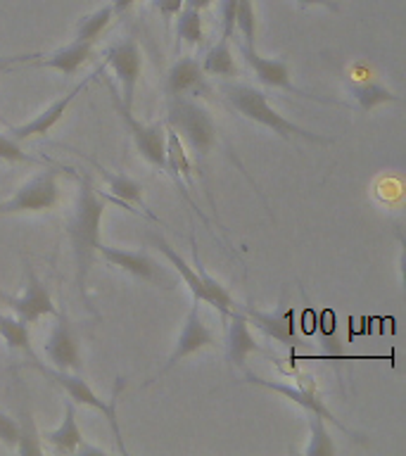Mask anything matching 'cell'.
I'll list each match as a JSON object with an SVG mask.
<instances>
[{
  "instance_id": "6da1fadb",
  "label": "cell",
  "mask_w": 406,
  "mask_h": 456,
  "mask_svg": "<svg viewBox=\"0 0 406 456\" xmlns=\"http://www.w3.org/2000/svg\"><path fill=\"white\" fill-rule=\"evenodd\" d=\"M105 209L107 200L100 198L95 188L85 178H78L77 202H74V212H71V219L67 224V235H69L71 255H74L78 295L84 297V305L88 309H91V299H88V273H91L93 262L98 256L100 226H102Z\"/></svg>"
},
{
  "instance_id": "7a4b0ae2",
  "label": "cell",
  "mask_w": 406,
  "mask_h": 456,
  "mask_svg": "<svg viewBox=\"0 0 406 456\" xmlns=\"http://www.w3.org/2000/svg\"><path fill=\"white\" fill-rule=\"evenodd\" d=\"M223 93H226V100L231 102L235 112L242 114L245 119L255 121L259 126L269 128L276 135L285 138V141H295V138H304L309 142H316V145H330L333 138H328V135L313 134L309 128H302L295 121L285 119L283 114L276 112L273 107H271L269 98L264 95L262 91H256L252 86L245 84H231L223 86Z\"/></svg>"
},
{
  "instance_id": "3957f363",
  "label": "cell",
  "mask_w": 406,
  "mask_h": 456,
  "mask_svg": "<svg viewBox=\"0 0 406 456\" xmlns=\"http://www.w3.org/2000/svg\"><path fill=\"white\" fill-rule=\"evenodd\" d=\"M166 119H169V126L181 135L183 145L191 148L199 171L205 169L207 157L212 155L216 141H219V131H216L212 114L188 95H176V98H171Z\"/></svg>"
},
{
  "instance_id": "277c9868",
  "label": "cell",
  "mask_w": 406,
  "mask_h": 456,
  "mask_svg": "<svg viewBox=\"0 0 406 456\" xmlns=\"http://www.w3.org/2000/svg\"><path fill=\"white\" fill-rule=\"evenodd\" d=\"M27 363L31 366V369L38 370V373H43L45 378H50V380H53L57 387H62L71 402H77V404L88 406V409H95L98 413H102V416L107 419V423H110V428H112V435H114V442H117V447H119L121 454H126L124 437H121L119 419H117V402H119V392H121V387H124V378H117V385H114L112 397H110V402H105V399L95 395V390H93L91 385L85 383L84 378L74 376L71 370H57V369H53V366H45V363H43L38 356L28 359Z\"/></svg>"
},
{
  "instance_id": "5b68a950",
  "label": "cell",
  "mask_w": 406,
  "mask_h": 456,
  "mask_svg": "<svg viewBox=\"0 0 406 456\" xmlns=\"http://www.w3.org/2000/svg\"><path fill=\"white\" fill-rule=\"evenodd\" d=\"M57 202H60V171L48 167L0 202V216L53 212Z\"/></svg>"
},
{
  "instance_id": "8992f818",
  "label": "cell",
  "mask_w": 406,
  "mask_h": 456,
  "mask_svg": "<svg viewBox=\"0 0 406 456\" xmlns=\"http://www.w3.org/2000/svg\"><path fill=\"white\" fill-rule=\"evenodd\" d=\"M107 91H110V98L114 102V110L119 114L121 124L126 126V131L134 138L135 148L141 152V157L150 167H155L162 174H166V126L162 121H155V124H141L135 119L134 112L128 110L119 98V88L107 81Z\"/></svg>"
},
{
  "instance_id": "52a82bcc",
  "label": "cell",
  "mask_w": 406,
  "mask_h": 456,
  "mask_svg": "<svg viewBox=\"0 0 406 456\" xmlns=\"http://www.w3.org/2000/svg\"><path fill=\"white\" fill-rule=\"evenodd\" d=\"M299 378H302V380H299L302 385H290V383H278V380H266V378H259L255 376V373H248V376H245V383L259 385V387H266V390L271 392H278V395H283L285 399H290V402H295L297 406H302L306 413H319L321 419L330 420L337 430H342V433L349 435V437L361 440L352 428L345 426L340 419H335L333 411L323 404V399L316 395V383H313V378H312V383H309V376H299Z\"/></svg>"
},
{
  "instance_id": "ba28073f",
  "label": "cell",
  "mask_w": 406,
  "mask_h": 456,
  "mask_svg": "<svg viewBox=\"0 0 406 456\" xmlns=\"http://www.w3.org/2000/svg\"><path fill=\"white\" fill-rule=\"evenodd\" d=\"M24 266H27V285L20 295H0V299L5 302L12 314L20 321H24L27 326L31 323H38L43 316H55L57 306L50 297V290L45 288L38 273L34 271V266L28 264V259H24Z\"/></svg>"
},
{
  "instance_id": "9c48e42d",
  "label": "cell",
  "mask_w": 406,
  "mask_h": 456,
  "mask_svg": "<svg viewBox=\"0 0 406 456\" xmlns=\"http://www.w3.org/2000/svg\"><path fill=\"white\" fill-rule=\"evenodd\" d=\"M105 67L114 71V77L119 81V98L121 102L134 110V98L138 81L142 74V53L134 38H124V41L110 45L105 53Z\"/></svg>"
},
{
  "instance_id": "30bf717a",
  "label": "cell",
  "mask_w": 406,
  "mask_h": 456,
  "mask_svg": "<svg viewBox=\"0 0 406 456\" xmlns=\"http://www.w3.org/2000/svg\"><path fill=\"white\" fill-rule=\"evenodd\" d=\"M98 256H102L110 266L114 269H121L131 273L138 281H145L150 285H157V288H166L171 290L174 288V281H171L162 269H159V264L148 255V252H141V249H121V248H112V245H105V242L100 240L98 245Z\"/></svg>"
},
{
  "instance_id": "8fae6325",
  "label": "cell",
  "mask_w": 406,
  "mask_h": 456,
  "mask_svg": "<svg viewBox=\"0 0 406 456\" xmlns=\"http://www.w3.org/2000/svg\"><path fill=\"white\" fill-rule=\"evenodd\" d=\"M45 354L50 359V366L57 370H71L78 373L84 366L81 356V338H78L77 326L71 323L64 312H55V326L50 330L48 342H45Z\"/></svg>"
},
{
  "instance_id": "7c38bea8",
  "label": "cell",
  "mask_w": 406,
  "mask_h": 456,
  "mask_svg": "<svg viewBox=\"0 0 406 456\" xmlns=\"http://www.w3.org/2000/svg\"><path fill=\"white\" fill-rule=\"evenodd\" d=\"M216 345V340H214V333L207 328V323L202 321V314H199V302H192L191 312H188V316H185L183 321V328H181V335H178L176 340V347H174V352H171V356L166 359V363H164L162 369H159V373H157L152 380H148L145 385H152L157 383L159 378H164L166 373H169L174 366H178V363L183 362V359H188V356L198 354V352H202V349L207 347H214Z\"/></svg>"
},
{
  "instance_id": "4fadbf2b",
  "label": "cell",
  "mask_w": 406,
  "mask_h": 456,
  "mask_svg": "<svg viewBox=\"0 0 406 456\" xmlns=\"http://www.w3.org/2000/svg\"><path fill=\"white\" fill-rule=\"evenodd\" d=\"M240 55L245 57V62L249 64V69L255 71V77L262 81L264 86H271V88H280V91H288L292 95H299V98L306 100H316V102H323V105H340L337 100H326L319 98V95H312V93L302 91L297 86L292 84V74H290V64L285 60H271V57H262L255 50V45H245L240 43Z\"/></svg>"
},
{
  "instance_id": "5bb4252c",
  "label": "cell",
  "mask_w": 406,
  "mask_h": 456,
  "mask_svg": "<svg viewBox=\"0 0 406 456\" xmlns=\"http://www.w3.org/2000/svg\"><path fill=\"white\" fill-rule=\"evenodd\" d=\"M102 67H105V64H102ZM102 67H100V69H102ZM100 69L95 71V74H91V77H85L84 81H78V84L74 86L71 91L64 93L62 98L53 100V102H50V105L45 107V110H43L41 114H36V117L31 121H27V124H20V126L10 128V135H12L14 141L24 142V141H28V138H36V135L50 134L57 121L62 119L64 114H67V110H69L71 102L77 100L78 93H84L85 88L91 86V81H95V77H98V74H100Z\"/></svg>"
},
{
  "instance_id": "9a60e30c",
  "label": "cell",
  "mask_w": 406,
  "mask_h": 456,
  "mask_svg": "<svg viewBox=\"0 0 406 456\" xmlns=\"http://www.w3.org/2000/svg\"><path fill=\"white\" fill-rule=\"evenodd\" d=\"M235 309L262 330L266 338L280 342L285 347H295L297 345V335H295V312L290 306H278L273 312H262V309H252L248 305H238Z\"/></svg>"
},
{
  "instance_id": "2e32d148",
  "label": "cell",
  "mask_w": 406,
  "mask_h": 456,
  "mask_svg": "<svg viewBox=\"0 0 406 456\" xmlns=\"http://www.w3.org/2000/svg\"><path fill=\"white\" fill-rule=\"evenodd\" d=\"M41 440L45 444L55 449L57 454H78V452H100V449H91L85 444V437L81 433V428L77 423V411H74V402L67 399L64 402V420L55 430H45L41 433Z\"/></svg>"
},
{
  "instance_id": "e0dca14e",
  "label": "cell",
  "mask_w": 406,
  "mask_h": 456,
  "mask_svg": "<svg viewBox=\"0 0 406 456\" xmlns=\"http://www.w3.org/2000/svg\"><path fill=\"white\" fill-rule=\"evenodd\" d=\"M207 91H209L207 74L195 57H181V60L171 64L169 74H166V95L169 98H176V95H205Z\"/></svg>"
},
{
  "instance_id": "ac0fdd59",
  "label": "cell",
  "mask_w": 406,
  "mask_h": 456,
  "mask_svg": "<svg viewBox=\"0 0 406 456\" xmlns=\"http://www.w3.org/2000/svg\"><path fill=\"white\" fill-rule=\"evenodd\" d=\"M228 330H226V352H228V362L233 369H242L248 356L252 352H262V347L255 342V335L249 333V321L242 316L238 309H235L228 319Z\"/></svg>"
},
{
  "instance_id": "d6986e66",
  "label": "cell",
  "mask_w": 406,
  "mask_h": 456,
  "mask_svg": "<svg viewBox=\"0 0 406 456\" xmlns=\"http://www.w3.org/2000/svg\"><path fill=\"white\" fill-rule=\"evenodd\" d=\"M78 155L84 157V159H88V162H91L93 167L98 169L100 178L105 181L107 188L112 191L114 198L119 200V202H128V205H141L142 212L148 214L150 219H155V214L150 212L148 205H145V200H142V185L138 183V181H134V178L126 176V174H114V171L105 169V167H102L98 159H93V157L84 155V152H78Z\"/></svg>"
},
{
  "instance_id": "ffe728a7",
  "label": "cell",
  "mask_w": 406,
  "mask_h": 456,
  "mask_svg": "<svg viewBox=\"0 0 406 456\" xmlns=\"http://www.w3.org/2000/svg\"><path fill=\"white\" fill-rule=\"evenodd\" d=\"M93 57V43L85 41H74L64 48L50 53V55H43V60H38V67H48V69H55L64 77H74L81 67H84L88 60Z\"/></svg>"
},
{
  "instance_id": "44dd1931",
  "label": "cell",
  "mask_w": 406,
  "mask_h": 456,
  "mask_svg": "<svg viewBox=\"0 0 406 456\" xmlns=\"http://www.w3.org/2000/svg\"><path fill=\"white\" fill-rule=\"evenodd\" d=\"M347 91L359 102L363 112H370L385 102H402L397 93H392L387 86L376 81V78H349Z\"/></svg>"
},
{
  "instance_id": "7402d4cb",
  "label": "cell",
  "mask_w": 406,
  "mask_h": 456,
  "mask_svg": "<svg viewBox=\"0 0 406 456\" xmlns=\"http://www.w3.org/2000/svg\"><path fill=\"white\" fill-rule=\"evenodd\" d=\"M152 242H155V248L162 252L166 259H169L174 266H176V271L181 273V281H183L185 285H188V290H191L192 295V302H199V305H205V288H202V281H199V273L195 266H191V264L185 262L183 256L178 255L176 249L171 248L169 242L164 240V238H159V235H152Z\"/></svg>"
},
{
  "instance_id": "603a6c76",
  "label": "cell",
  "mask_w": 406,
  "mask_h": 456,
  "mask_svg": "<svg viewBox=\"0 0 406 456\" xmlns=\"http://www.w3.org/2000/svg\"><path fill=\"white\" fill-rule=\"evenodd\" d=\"M0 338L5 340L10 352H21L27 359H34L36 356L34 347H31L28 326L24 321L17 319V316H7V314L0 312Z\"/></svg>"
},
{
  "instance_id": "cb8c5ba5",
  "label": "cell",
  "mask_w": 406,
  "mask_h": 456,
  "mask_svg": "<svg viewBox=\"0 0 406 456\" xmlns=\"http://www.w3.org/2000/svg\"><path fill=\"white\" fill-rule=\"evenodd\" d=\"M199 64H202V69H205V74H209V77L231 78L235 77V71H238L233 53H231V41H228V38H221L216 45H212V48L207 50L205 60Z\"/></svg>"
},
{
  "instance_id": "d4e9b609",
  "label": "cell",
  "mask_w": 406,
  "mask_h": 456,
  "mask_svg": "<svg viewBox=\"0 0 406 456\" xmlns=\"http://www.w3.org/2000/svg\"><path fill=\"white\" fill-rule=\"evenodd\" d=\"M112 20H114L112 5L98 7V10H93L91 14H85V17L78 20L77 36H74V38H77V41H85L95 45V41H98L100 36H102V31L112 24Z\"/></svg>"
},
{
  "instance_id": "484cf974",
  "label": "cell",
  "mask_w": 406,
  "mask_h": 456,
  "mask_svg": "<svg viewBox=\"0 0 406 456\" xmlns=\"http://www.w3.org/2000/svg\"><path fill=\"white\" fill-rule=\"evenodd\" d=\"M176 38L178 43H188L198 48L205 41V27H202V12L185 7L176 14Z\"/></svg>"
},
{
  "instance_id": "4316f807",
  "label": "cell",
  "mask_w": 406,
  "mask_h": 456,
  "mask_svg": "<svg viewBox=\"0 0 406 456\" xmlns=\"http://www.w3.org/2000/svg\"><path fill=\"white\" fill-rule=\"evenodd\" d=\"M309 430H312V440L309 447L304 449L306 456H333L335 444L330 433L326 430V419H321L319 413H309Z\"/></svg>"
},
{
  "instance_id": "83f0119b",
  "label": "cell",
  "mask_w": 406,
  "mask_h": 456,
  "mask_svg": "<svg viewBox=\"0 0 406 456\" xmlns=\"http://www.w3.org/2000/svg\"><path fill=\"white\" fill-rule=\"evenodd\" d=\"M235 28L240 31L245 45H255L256 38V14H255V0H238V10H235Z\"/></svg>"
},
{
  "instance_id": "f1b7e54d",
  "label": "cell",
  "mask_w": 406,
  "mask_h": 456,
  "mask_svg": "<svg viewBox=\"0 0 406 456\" xmlns=\"http://www.w3.org/2000/svg\"><path fill=\"white\" fill-rule=\"evenodd\" d=\"M0 162L7 164H34L36 159L21 150V142L14 141L10 134H0Z\"/></svg>"
},
{
  "instance_id": "f546056e",
  "label": "cell",
  "mask_w": 406,
  "mask_h": 456,
  "mask_svg": "<svg viewBox=\"0 0 406 456\" xmlns=\"http://www.w3.org/2000/svg\"><path fill=\"white\" fill-rule=\"evenodd\" d=\"M0 442L7 449H17V442H20V423L5 411H0Z\"/></svg>"
},
{
  "instance_id": "4dcf8cb0",
  "label": "cell",
  "mask_w": 406,
  "mask_h": 456,
  "mask_svg": "<svg viewBox=\"0 0 406 456\" xmlns=\"http://www.w3.org/2000/svg\"><path fill=\"white\" fill-rule=\"evenodd\" d=\"M235 10L238 0H221V38H233L235 34Z\"/></svg>"
},
{
  "instance_id": "1f68e13d",
  "label": "cell",
  "mask_w": 406,
  "mask_h": 456,
  "mask_svg": "<svg viewBox=\"0 0 406 456\" xmlns=\"http://www.w3.org/2000/svg\"><path fill=\"white\" fill-rule=\"evenodd\" d=\"M152 3H155V7L159 10L166 24L183 10V0H152Z\"/></svg>"
},
{
  "instance_id": "d6a6232c",
  "label": "cell",
  "mask_w": 406,
  "mask_h": 456,
  "mask_svg": "<svg viewBox=\"0 0 406 456\" xmlns=\"http://www.w3.org/2000/svg\"><path fill=\"white\" fill-rule=\"evenodd\" d=\"M299 7H313V5H321L330 10V12H340V5L335 3V0H297Z\"/></svg>"
},
{
  "instance_id": "836d02e7",
  "label": "cell",
  "mask_w": 406,
  "mask_h": 456,
  "mask_svg": "<svg viewBox=\"0 0 406 456\" xmlns=\"http://www.w3.org/2000/svg\"><path fill=\"white\" fill-rule=\"evenodd\" d=\"M34 57H41V53H28V55H14V57H0V64H20L28 62Z\"/></svg>"
},
{
  "instance_id": "e575fe53",
  "label": "cell",
  "mask_w": 406,
  "mask_h": 456,
  "mask_svg": "<svg viewBox=\"0 0 406 456\" xmlns=\"http://www.w3.org/2000/svg\"><path fill=\"white\" fill-rule=\"evenodd\" d=\"M134 3H138V0H110V5H112L114 14H121V12H126L128 7L134 5Z\"/></svg>"
},
{
  "instance_id": "d590c367",
  "label": "cell",
  "mask_w": 406,
  "mask_h": 456,
  "mask_svg": "<svg viewBox=\"0 0 406 456\" xmlns=\"http://www.w3.org/2000/svg\"><path fill=\"white\" fill-rule=\"evenodd\" d=\"M212 3L214 0H183L185 7H192V10H199V12H202L205 7L212 5Z\"/></svg>"
},
{
  "instance_id": "8d00e7d4",
  "label": "cell",
  "mask_w": 406,
  "mask_h": 456,
  "mask_svg": "<svg viewBox=\"0 0 406 456\" xmlns=\"http://www.w3.org/2000/svg\"><path fill=\"white\" fill-rule=\"evenodd\" d=\"M10 67H12V64H0V74H3V71L10 69Z\"/></svg>"
}]
</instances>
